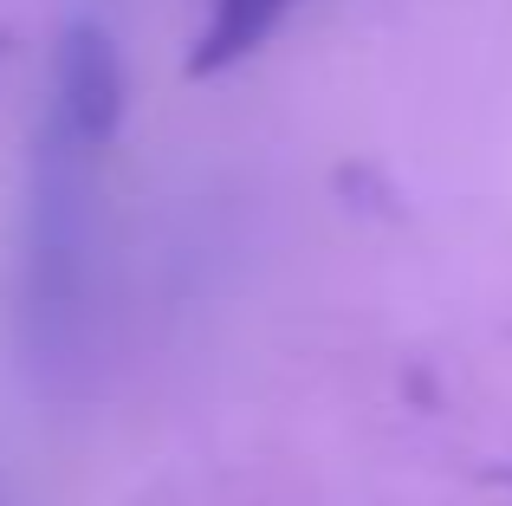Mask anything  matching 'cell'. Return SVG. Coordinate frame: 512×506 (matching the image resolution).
Segmentation results:
<instances>
[{
	"label": "cell",
	"mask_w": 512,
	"mask_h": 506,
	"mask_svg": "<svg viewBox=\"0 0 512 506\" xmlns=\"http://www.w3.org/2000/svg\"><path fill=\"white\" fill-rule=\"evenodd\" d=\"M292 13V0H214L208 26L195 33V72H221V65L247 59L253 46L273 39V26Z\"/></svg>",
	"instance_id": "obj_2"
},
{
	"label": "cell",
	"mask_w": 512,
	"mask_h": 506,
	"mask_svg": "<svg viewBox=\"0 0 512 506\" xmlns=\"http://www.w3.org/2000/svg\"><path fill=\"white\" fill-rule=\"evenodd\" d=\"M0 506H7V500H0Z\"/></svg>",
	"instance_id": "obj_3"
},
{
	"label": "cell",
	"mask_w": 512,
	"mask_h": 506,
	"mask_svg": "<svg viewBox=\"0 0 512 506\" xmlns=\"http://www.w3.org/2000/svg\"><path fill=\"white\" fill-rule=\"evenodd\" d=\"M124 117V65L104 26H65L52 52L46 104L33 117V156L20 189L13 247V325L39 377H65L85 357L98 318L104 247V163Z\"/></svg>",
	"instance_id": "obj_1"
}]
</instances>
